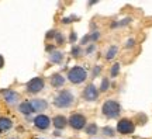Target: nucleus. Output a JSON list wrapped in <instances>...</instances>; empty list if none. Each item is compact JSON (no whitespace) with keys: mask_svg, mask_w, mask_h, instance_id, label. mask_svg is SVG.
I'll return each mask as SVG.
<instances>
[{"mask_svg":"<svg viewBox=\"0 0 152 139\" xmlns=\"http://www.w3.org/2000/svg\"><path fill=\"white\" fill-rule=\"evenodd\" d=\"M3 96H4V100L6 103H9V104H14L20 100V96H18V93L13 90H4L3 91Z\"/></svg>","mask_w":152,"mask_h":139,"instance_id":"1a4fd4ad","label":"nucleus"},{"mask_svg":"<svg viewBox=\"0 0 152 139\" xmlns=\"http://www.w3.org/2000/svg\"><path fill=\"white\" fill-rule=\"evenodd\" d=\"M52 122H54V127L56 129H62V128H65V127H66L68 119H66L64 115H56V117H54Z\"/></svg>","mask_w":152,"mask_h":139,"instance_id":"f8f14e48","label":"nucleus"},{"mask_svg":"<svg viewBox=\"0 0 152 139\" xmlns=\"http://www.w3.org/2000/svg\"><path fill=\"white\" fill-rule=\"evenodd\" d=\"M103 134L107 135V136H114V129L110 128V127H104V128H103Z\"/></svg>","mask_w":152,"mask_h":139,"instance_id":"aec40b11","label":"nucleus"},{"mask_svg":"<svg viewBox=\"0 0 152 139\" xmlns=\"http://www.w3.org/2000/svg\"><path fill=\"white\" fill-rule=\"evenodd\" d=\"M44 86H45V82H44L42 77H34L27 83V91L35 94V93H39L42 90Z\"/></svg>","mask_w":152,"mask_h":139,"instance_id":"20e7f679","label":"nucleus"},{"mask_svg":"<svg viewBox=\"0 0 152 139\" xmlns=\"http://www.w3.org/2000/svg\"><path fill=\"white\" fill-rule=\"evenodd\" d=\"M54 104L59 108L71 107L72 104H73V96H72V93L69 90H62L58 96L55 97Z\"/></svg>","mask_w":152,"mask_h":139,"instance_id":"f257e3e1","label":"nucleus"},{"mask_svg":"<svg viewBox=\"0 0 152 139\" xmlns=\"http://www.w3.org/2000/svg\"><path fill=\"white\" fill-rule=\"evenodd\" d=\"M86 134L87 135H96L97 134V125H96V124H89L86 127Z\"/></svg>","mask_w":152,"mask_h":139,"instance_id":"dca6fc26","label":"nucleus"},{"mask_svg":"<svg viewBox=\"0 0 152 139\" xmlns=\"http://www.w3.org/2000/svg\"><path fill=\"white\" fill-rule=\"evenodd\" d=\"M99 37H100V34H99V32H94L93 35H90V39H93V41H96V39H97Z\"/></svg>","mask_w":152,"mask_h":139,"instance_id":"5701e85b","label":"nucleus"},{"mask_svg":"<svg viewBox=\"0 0 152 139\" xmlns=\"http://www.w3.org/2000/svg\"><path fill=\"white\" fill-rule=\"evenodd\" d=\"M100 90H102V91H107V90H109V79H107V77H104L103 80H102Z\"/></svg>","mask_w":152,"mask_h":139,"instance_id":"6ab92c4d","label":"nucleus"},{"mask_svg":"<svg viewBox=\"0 0 152 139\" xmlns=\"http://www.w3.org/2000/svg\"><path fill=\"white\" fill-rule=\"evenodd\" d=\"M18 111L23 112L24 115H30V114L35 112V111H34V107L31 106V101H24V103H21V104L18 106Z\"/></svg>","mask_w":152,"mask_h":139,"instance_id":"9b49d317","label":"nucleus"},{"mask_svg":"<svg viewBox=\"0 0 152 139\" xmlns=\"http://www.w3.org/2000/svg\"><path fill=\"white\" fill-rule=\"evenodd\" d=\"M34 125L37 127L38 129H41V131H45V129L49 128V125H51V119H49L47 115H38V117H35V119H34Z\"/></svg>","mask_w":152,"mask_h":139,"instance_id":"0eeeda50","label":"nucleus"},{"mask_svg":"<svg viewBox=\"0 0 152 139\" xmlns=\"http://www.w3.org/2000/svg\"><path fill=\"white\" fill-rule=\"evenodd\" d=\"M75 39H76V34H75V31H72V34H71V41L73 42Z\"/></svg>","mask_w":152,"mask_h":139,"instance_id":"a878e982","label":"nucleus"},{"mask_svg":"<svg viewBox=\"0 0 152 139\" xmlns=\"http://www.w3.org/2000/svg\"><path fill=\"white\" fill-rule=\"evenodd\" d=\"M62 58H64V55H62V52H52L51 54V56H49V59H51V62H54V63H59L61 60H62Z\"/></svg>","mask_w":152,"mask_h":139,"instance_id":"2eb2a0df","label":"nucleus"},{"mask_svg":"<svg viewBox=\"0 0 152 139\" xmlns=\"http://www.w3.org/2000/svg\"><path fill=\"white\" fill-rule=\"evenodd\" d=\"M115 54H117V47H111V48L107 51V55H106V58L107 59H113L114 56H115Z\"/></svg>","mask_w":152,"mask_h":139,"instance_id":"f3484780","label":"nucleus"},{"mask_svg":"<svg viewBox=\"0 0 152 139\" xmlns=\"http://www.w3.org/2000/svg\"><path fill=\"white\" fill-rule=\"evenodd\" d=\"M87 77V73L86 70L80 68V66H75V68H72L69 70V73H68V79L73 83V84H80L86 80Z\"/></svg>","mask_w":152,"mask_h":139,"instance_id":"f03ea898","label":"nucleus"},{"mask_svg":"<svg viewBox=\"0 0 152 139\" xmlns=\"http://www.w3.org/2000/svg\"><path fill=\"white\" fill-rule=\"evenodd\" d=\"M65 83V77L59 73H55V75L51 76V84L52 87H61V86H64Z\"/></svg>","mask_w":152,"mask_h":139,"instance_id":"ddd939ff","label":"nucleus"},{"mask_svg":"<svg viewBox=\"0 0 152 139\" xmlns=\"http://www.w3.org/2000/svg\"><path fill=\"white\" fill-rule=\"evenodd\" d=\"M31 106L34 107V111H44L48 107V103L42 100V98H34L31 101Z\"/></svg>","mask_w":152,"mask_h":139,"instance_id":"9d476101","label":"nucleus"},{"mask_svg":"<svg viewBox=\"0 0 152 139\" xmlns=\"http://www.w3.org/2000/svg\"><path fill=\"white\" fill-rule=\"evenodd\" d=\"M118 72H120V65L118 63H114L113 68H111V72H110L111 77H115V76L118 75Z\"/></svg>","mask_w":152,"mask_h":139,"instance_id":"a211bd4d","label":"nucleus"},{"mask_svg":"<svg viewBox=\"0 0 152 139\" xmlns=\"http://www.w3.org/2000/svg\"><path fill=\"white\" fill-rule=\"evenodd\" d=\"M102 111L107 118H117L120 115V104L114 100H109L103 104Z\"/></svg>","mask_w":152,"mask_h":139,"instance_id":"7ed1b4c3","label":"nucleus"},{"mask_svg":"<svg viewBox=\"0 0 152 139\" xmlns=\"http://www.w3.org/2000/svg\"><path fill=\"white\" fill-rule=\"evenodd\" d=\"M11 121L9 119V118H0V131H7V129L11 128Z\"/></svg>","mask_w":152,"mask_h":139,"instance_id":"4468645a","label":"nucleus"},{"mask_svg":"<svg viewBox=\"0 0 152 139\" xmlns=\"http://www.w3.org/2000/svg\"><path fill=\"white\" fill-rule=\"evenodd\" d=\"M83 97H85V100H87V101H94L99 97V90L93 84H89L85 89V91H83Z\"/></svg>","mask_w":152,"mask_h":139,"instance_id":"6e6552de","label":"nucleus"},{"mask_svg":"<svg viewBox=\"0 0 152 139\" xmlns=\"http://www.w3.org/2000/svg\"><path fill=\"white\" fill-rule=\"evenodd\" d=\"M134 124L131 119H127V118H123L120 119V122L117 124V131L120 134H124V135H128V134H132L134 132Z\"/></svg>","mask_w":152,"mask_h":139,"instance_id":"39448f33","label":"nucleus"},{"mask_svg":"<svg viewBox=\"0 0 152 139\" xmlns=\"http://www.w3.org/2000/svg\"><path fill=\"white\" fill-rule=\"evenodd\" d=\"M69 125H71L73 129H82L86 127V118L82 114H73L71 118H69Z\"/></svg>","mask_w":152,"mask_h":139,"instance_id":"423d86ee","label":"nucleus"},{"mask_svg":"<svg viewBox=\"0 0 152 139\" xmlns=\"http://www.w3.org/2000/svg\"><path fill=\"white\" fill-rule=\"evenodd\" d=\"M99 72H100V68H99V66H96V68H94V70H93V76H96Z\"/></svg>","mask_w":152,"mask_h":139,"instance_id":"393cba45","label":"nucleus"},{"mask_svg":"<svg viewBox=\"0 0 152 139\" xmlns=\"http://www.w3.org/2000/svg\"><path fill=\"white\" fill-rule=\"evenodd\" d=\"M134 45H135V41H134V39H128L127 44H125V47H127V48H131V47H134Z\"/></svg>","mask_w":152,"mask_h":139,"instance_id":"4be33fe9","label":"nucleus"},{"mask_svg":"<svg viewBox=\"0 0 152 139\" xmlns=\"http://www.w3.org/2000/svg\"><path fill=\"white\" fill-rule=\"evenodd\" d=\"M79 54H80V48H79V47L72 49V55H73V56H79Z\"/></svg>","mask_w":152,"mask_h":139,"instance_id":"412c9836","label":"nucleus"},{"mask_svg":"<svg viewBox=\"0 0 152 139\" xmlns=\"http://www.w3.org/2000/svg\"><path fill=\"white\" fill-rule=\"evenodd\" d=\"M93 49H94V45H90V47H89V48H87V51H86V54H90V52H92Z\"/></svg>","mask_w":152,"mask_h":139,"instance_id":"bb28decb","label":"nucleus"},{"mask_svg":"<svg viewBox=\"0 0 152 139\" xmlns=\"http://www.w3.org/2000/svg\"><path fill=\"white\" fill-rule=\"evenodd\" d=\"M3 66H4V59H3V56L0 55V69H1Z\"/></svg>","mask_w":152,"mask_h":139,"instance_id":"b1692460","label":"nucleus"}]
</instances>
